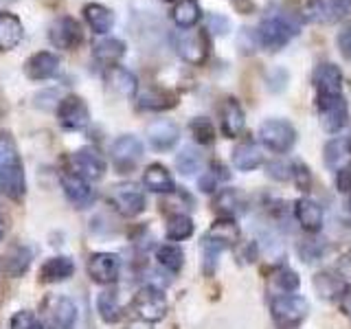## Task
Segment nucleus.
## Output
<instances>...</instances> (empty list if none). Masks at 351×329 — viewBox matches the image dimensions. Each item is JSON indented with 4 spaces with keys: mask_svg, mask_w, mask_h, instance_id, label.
Listing matches in <instances>:
<instances>
[{
    "mask_svg": "<svg viewBox=\"0 0 351 329\" xmlns=\"http://www.w3.org/2000/svg\"><path fill=\"white\" fill-rule=\"evenodd\" d=\"M301 31V16L283 5H274L261 16L257 27V42L268 51H281Z\"/></svg>",
    "mask_w": 351,
    "mask_h": 329,
    "instance_id": "obj_1",
    "label": "nucleus"
},
{
    "mask_svg": "<svg viewBox=\"0 0 351 329\" xmlns=\"http://www.w3.org/2000/svg\"><path fill=\"white\" fill-rule=\"evenodd\" d=\"M0 193L14 202H20L27 193L25 164L9 132H0Z\"/></svg>",
    "mask_w": 351,
    "mask_h": 329,
    "instance_id": "obj_2",
    "label": "nucleus"
},
{
    "mask_svg": "<svg viewBox=\"0 0 351 329\" xmlns=\"http://www.w3.org/2000/svg\"><path fill=\"white\" fill-rule=\"evenodd\" d=\"M239 241V226L233 217H219L213 222V226L206 230L202 239V252L208 263H215L217 255L222 250L235 246Z\"/></svg>",
    "mask_w": 351,
    "mask_h": 329,
    "instance_id": "obj_3",
    "label": "nucleus"
},
{
    "mask_svg": "<svg viewBox=\"0 0 351 329\" xmlns=\"http://www.w3.org/2000/svg\"><path fill=\"white\" fill-rule=\"evenodd\" d=\"M171 42L178 58L191 66H202L208 58V33L204 29H180Z\"/></svg>",
    "mask_w": 351,
    "mask_h": 329,
    "instance_id": "obj_4",
    "label": "nucleus"
},
{
    "mask_svg": "<svg viewBox=\"0 0 351 329\" xmlns=\"http://www.w3.org/2000/svg\"><path fill=\"white\" fill-rule=\"evenodd\" d=\"M270 310H272V321L279 329H294L310 314V303L299 294H283L272 301Z\"/></svg>",
    "mask_w": 351,
    "mask_h": 329,
    "instance_id": "obj_5",
    "label": "nucleus"
},
{
    "mask_svg": "<svg viewBox=\"0 0 351 329\" xmlns=\"http://www.w3.org/2000/svg\"><path fill=\"white\" fill-rule=\"evenodd\" d=\"M130 310L143 323H160L167 316V299H165L162 290L154 288V285H145L134 294Z\"/></svg>",
    "mask_w": 351,
    "mask_h": 329,
    "instance_id": "obj_6",
    "label": "nucleus"
},
{
    "mask_svg": "<svg viewBox=\"0 0 351 329\" xmlns=\"http://www.w3.org/2000/svg\"><path fill=\"white\" fill-rule=\"evenodd\" d=\"M259 141L263 147H268L274 154H285L294 147L296 130L290 121L285 119H268L259 127Z\"/></svg>",
    "mask_w": 351,
    "mask_h": 329,
    "instance_id": "obj_7",
    "label": "nucleus"
},
{
    "mask_svg": "<svg viewBox=\"0 0 351 329\" xmlns=\"http://www.w3.org/2000/svg\"><path fill=\"white\" fill-rule=\"evenodd\" d=\"M110 204L114 206V211L123 217H136L145 211V193L134 182H121L114 184L112 191L108 195Z\"/></svg>",
    "mask_w": 351,
    "mask_h": 329,
    "instance_id": "obj_8",
    "label": "nucleus"
},
{
    "mask_svg": "<svg viewBox=\"0 0 351 329\" xmlns=\"http://www.w3.org/2000/svg\"><path fill=\"white\" fill-rule=\"evenodd\" d=\"M44 312H47L44 314V327L47 329H75L77 318H80L75 301L64 294L51 296L44 303Z\"/></svg>",
    "mask_w": 351,
    "mask_h": 329,
    "instance_id": "obj_9",
    "label": "nucleus"
},
{
    "mask_svg": "<svg viewBox=\"0 0 351 329\" xmlns=\"http://www.w3.org/2000/svg\"><path fill=\"white\" fill-rule=\"evenodd\" d=\"M312 84L316 90V103H321L343 95L345 77L336 64H318L312 75Z\"/></svg>",
    "mask_w": 351,
    "mask_h": 329,
    "instance_id": "obj_10",
    "label": "nucleus"
},
{
    "mask_svg": "<svg viewBox=\"0 0 351 329\" xmlns=\"http://www.w3.org/2000/svg\"><path fill=\"white\" fill-rule=\"evenodd\" d=\"M58 121L64 130L82 132L88 127V123H90V110H88L82 97L69 95L58 103Z\"/></svg>",
    "mask_w": 351,
    "mask_h": 329,
    "instance_id": "obj_11",
    "label": "nucleus"
},
{
    "mask_svg": "<svg viewBox=\"0 0 351 329\" xmlns=\"http://www.w3.org/2000/svg\"><path fill=\"white\" fill-rule=\"evenodd\" d=\"M69 160H71V171L82 175V178H86L88 182L101 180L108 169L106 158L93 147H82V149L73 151Z\"/></svg>",
    "mask_w": 351,
    "mask_h": 329,
    "instance_id": "obj_12",
    "label": "nucleus"
},
{
    "mask_svg": "<svg viewBox=\"0 0 351 329\" xmlns=\"http://www.w3.org/2000/svg\"><path fill=\"white\" fill-rule=\"evenodd\" d=\"M110 158H112V164L121 173L134 169L136 162L143 158V143H141V138L134 136V134L119 136L112 143V147H110Z\"/></svg>",
    "mask_w": 351,
    "mask_h": 329,
    "instance_id": "obj_13",
    "label": "nucleus"
},
{
    "mask_svg": "<svg viewBox=\"0 0 351 329\" xmlns=\"http://www.w3.org/2000/svg\"><path fill=\"white\" fill-rule=\"evenodd\" d=\"M121 274V257L117 252H93L88 257V277L99 285L117 283Z\"/></svg>",
    "mask_w": 351,
    "mask_h": 329,
    "instance_id": "obj_14",
    "label": "nucleus"
},
{
    "mask_svg": "<svg viewBox=\"0 0 351 329\" xmlns=\"http://www.w3.org/2000/svg\"><path fill=\"white\" fill-rule=\"evenodd\" d=\"M60 182H62L64 195L69 197V202L75 204L77 208H86L95 202V189L90 186V182L82 178V175H77L75 171H71V169L62 171Z\"/></svg>",
    "mask_w": 351,
    "mask_h": 329,
    "instance_id": "obj_15",
    "label": "nucleus"
},
{
    "mask_svg": "<svg viewBox=\"0 0 351 329\" xmlns=\"http://www.w3.org/2000/svg\"><path fill=\"white\" fill-rule=\"evenodd\" d=\"M84 33L80 22L71 16H62L51 25L49 29V40L55 49H64V51H73L77 44L82 42Z\"/></svg>",
    "mask_w": 351,
    "mask_h": 329,
    "instance_id": "obj_16",
    "label": "nucleus"
},
{
    "mask_svg": "<svg viewBox=\"0 0 351 329\" xmlns=\"http://www.w3.org/2000/svg\"><path fill=\"white\" fill-rule=\"evenodd\" d=\"M316 108H318V117H321V125L325 132H329V134H336V132H340L347 125L349 106H347L345 95L329 99V101L316 103Z\"/></svg>",
    "mask_w": 351,
    "mask_h": 329,
    "instance_id": "obj_17",
    "label": "nucleus"
},
{
    "mask_svg": "<svg viewBox=\"0 0 351 329\" xmlns=\"http://www.w3.org/2000/svg\"><path fill=\"white\" fill-rule=\"evenodd\" d=\"M60 73V58L51 51H38L25 62V75L31 82H47Z\"/></svg>",
    "mask_w": 351,
    "mask_h": 329,
    "instance_id": "obj_18",
    "label": "nucleus"
},
{
    "mask_svg": "<svg viewBox=\"0 0 351 329\" xmlns=\"http://www.w3.org/2000/svg\"><path fill=\"white\" fill-rule=\"evenodd\" d=\"M147 141L156 151H169L180 141V127L171 119H156L147 125Z\"/></svg>",
    "mask_w": 351,
    "mask_h": 329,
    "instance_id": "obj_19",
    "label": "nucleus"
},
{
    "mask_svg": "<svg viewBox=\"0 0 351 329\" xmlns=\"http://www.w3.org/2000/svg\"><path fill=\"white\" fill-rule=\"evenodd\" d=\"M219 125H222V134L226 138H237L241 132H244L246 125V114H244V108L237 101V99H226L222 110H219Z\"/></svg>",
    "mask_w": 351,
    "mask_h": 329,
    "instance_id": "obj_20",
    "label": "nucleus"
},
{
    "mask_svg": "<svg viewBox=\"0 0 351 329\" xmlns=\"http://www.w3.org/2000/svg\"><path fill=\"white\" fill-rule=\"evenodd\" d=\"M106 84L112 88V90L119 95V97H125V99H132L136 97L138 93V80L136 75L123 69V66H108L106 69Z\"/></svg>",
    "mask_w": 351,
    "mask_h": 329,
    "instance_id": "obj_21",
    "label": "nucleus"
},
{
    "mask_svg": "<svg viewBox=\"0 0 351 329\" xmlns=\"http://www.w3.org/2000/svg\"><path fill=\"white\" fill-rule=\"evenodd\" d=\"M294 217L307 233H318L323 228V208L318 202L310 200V197H301L294 202Z\"/></svg>",
    "mask_w": 351,
    "mask_h": 329,
    "instance_id": "obj_22",
    "label": "nucleus"
},
{
    "mask_svg": "<svg viewBox=\"0 0 351 329\" xmlns=\"http://www.w3.org/2000/svg\"><path fill=\"white\" fill-rule=\"evenodd\" d=\"M25 38L22 20L11 11H0V53L14 51Z\"/></svg>",
    "mask_w": 351,
    "mask_h": 329,
    "instance_id": "obj_23",
    "label": "nucleus"
},
{
    "mask_svg": "<svg viewBox=\"0 0 351 329\" xmlns=\"http://www.w3.org/2000/svg\"><path fill=\"white\" fill-rule=\"evenodd\" d=\"M73 274H75V261L66 255H58V257H49L42 263L40 281L42 283H62V281H69Z\"/></svg>",
    "mask_w": 351,
    "mask_h": 329,
    "instance_id": "obj_24",
    "label": "nucleus"
},
{
    "mask_svg": "<svg viewBox=\"0 0 351 329\" xmlns=\"http://www.w3.org/2000/svg\"><path fill=\"white\" fill-rule=\"evenodd\" d=\"M143 184L145 189L152 193H173L176 191V182L171 171L160 162H152L143 171Z\"/></svg>",
    "mask_w": 351,
    "mask_h": 329,
    "instance_id": "obj_25",
    "label": "nucleus"
},
{
    "mask_svg": "<svg viewBox=\"0 0 351 329\" xmlns=\"http://www.w3.org/2000/svg\"><path fill=\"white\" fill-rule=\"evenodd\" d=\"M84 18L88 22V27L93 29L97 36H106L114 27V14L112 9H108L101 3H88L84 7Z\"/></svg>",
    "mask_w": 351,
    "mask_h": 329,
    "instance_id": "obj_26",
    "label": "nucleus"
},
{
    "mask_svg": "<svg viewBox=\"0 0 351 329\" xmlns=\"http://www.w3.org/2000/svg\"><path fill=\"white\" fill-rule=\"evenodd\" d=\"M125 51H128L125 42H121L117 38H106L93 47V58L108 69V66H117L121 60H123Z\"/></svg>",
    "mask_w": 351,
    "mask_h": 329,
    "instance_id": "obj_27",
    "label": "nucleus"
},
{
    "mask_svg": "<svg viewBox=\"0 0 351 329\" xmlns=\"http://www.w3.org/2000/svg\"><path fill=\"white\" fill-rule=\"evenodd\" d=\"M202 18L197 0H176L171 7V20L178 29H193Z\"/></svg>",
    "mask_w": 351,
    "mask_h": 329,
    "instance_id": "obj_28",
    "label": "nucleus"
},
{
    "mask_svg": "<svg viewBox=\"0 0 351 329\" xmlns=\"http://www.w3.org/2000/svg\"><path fill=\"white\" fill-rule=\"evenodd\" d=\"M263 151L255 145L252 141L239 143V145L233 149V164L239 171H252L263 164Z\"/></svg>",
    "mask_w": 351,
    "mask_h": 329,
    "instance_id": "obj_29",
    "label": "nucleus"
},
{
    "mask_svg": "<svg viewBox=\"0 0 351 329\" xmlns=\"http://www.w3.org/2000/svg\"><path fill=\"white\" fill-rule=\"evenodd\" d=\"M176 103H178V97L169 90H162V88H149L138 97V108L149 110V112H162V110H169Z\"/></svg>",
    "mask_w": 351,
    "mask_h": 329,
    "instance_id": "obj_30",
    "label": "nucleus"
},
{
    "mask_svg": "<svg viewBox=\"0 0 351 329\" xmlns=\"http://www.w3.org/2000/svg\"><path fill=\"white\" fill-rule=\"evenodd\" d=\"M31 259H33V255H31V250L27 246H14L9 250V255L5 257V261H3V272L11 279L22 277V274L29 270Z\"/></svg>",
    "mask_w": 351,
    "mask_h": 329,
    "instance_id": "obj_31",
    "label": "nucleus"
},
{
    "mask_svg": "<svg viewBox=\"0 0 351 329\" xmlns=\"http://www.w3.org/2000/svg\"><path fill=\"white\" fill-rule=\"evenodd\" d=\"M347 158H351V149H349V143L347 138H334L329 141L325 145V164L332 169H343L347 162Z\"/></svg>",
    "mask_w": 351,
    "mask_h": 329,
    "instance_id": "obj_32",
    "label": "nucleus"
},
{
    "mask_svg": "<svg viewBox=\"0 0 351 329\" xmlns=\"http://www.w3.org/2000/svg\"><path fill=\"white\" fill-rule=\"evenodd\" d=\"M156 259H158V263L165 270H169L173 274L180 272L182 266H184V252H182L180 246H176V244H162V246H158Z\"/></svg>",
    "mask_w": 351,
    "mask_h": 329,
    "instance_id": "obj_33",
    "label": "nucleus"
},
{
    "mask_svg": "<svg viewBox=\"0 0 351 329\" xmlns=\"http://www.w3.org/2000/svg\"><path fill=\"white\" fill-rule=\"evenodd\" d=\"M165 235L171 241H182L186 237L193 235V219L184 213H176L167 219V228H165Z\"/></svg>",
    "mask_w": 351,
    "mask_h": 329,
    "instance_id": "obj_34",
    "label": "nucleus"
},
{
    "mask_svg": "<svg viewBox=\"0 0 351 329\" xmlns=\"http://www.w3.org/2000/svg\"><path fill=\"white\" fill-rule=\"evenodd\" d=\"M97 312L104 318L106 323H117L121 316V305H119V296L114 290H104L97 296Z\"/></svg>",
    "mask_w": 351,
    "mask_h": 329,
    "instance_id": "obj_35",
    "label": "nucleus"
},
{
    "mask_svg": "<svg viewBox=\"0 0 351 329\" xmlns=\"http://www.w3.org/2000/svg\"><path fill=\"white\" fill-rule=\"evenodd\" d=\"M230 178L228 171L224 164H219V162H213L211 167H208L202 175H200V180H197V186H200V191L204 193H213L215 189H219V184L226 182Z\"/></svg>",
    "mask_w": 351,
    "mask_h": 329,
    "instance_id": "obj_36",
    "label": "nucleus"
},
{
    "mask_svg": "<svg viewBox=\"0 0 351 329\" xmlns=\"http://www.w3.org/2000/svg\"><path fill=\"white\" fill-rule=\"evenodd\" d=\"M215 211L222 213V217H233L241 208V195L235 189H222L215 197Z\"/></svg>",
    "mask_w": 351,
    "mask_h": 329,
    "instance_id": "obj_37",
    "label": "nucleus"
},
{
    "mask_svg": "<svg viewBox=\"0 0 351 329\" xmlns=\"http://www.w3.org/2000/svg\"><path fill=\"white\" fill-rule=\"evenodd\" d=\"M189 130H191L195 143H200V145H211V143L215 141V127H213L211 121L204 119V117H195L191 121Z\"/></svg>",
    "mask_w": 351,
    "mask_h": 329,
    "instance_id": "obj_38",
    "label": "nucleus"
},
{
    "mask_svg": "<svg viewBox=\"0 0 351 329\" xmlns=\"http://www.w3.org/2000/svg\"><path fill=\"white\" fill-rule=\"evenodd\" d=\"M316 290L321 292V296L332 299L336 294H343L345 285H343V279H336L334 274L321 272V274H316Z\"/></svg>",
    "mask_w": 351,
    "mask_h": 329,
    "instance_id": "obj_39",
    "label": "nucleus"
},
{
    "mask_svg": "<svg viewBox=\"0 0 351 329\" xmlns=\"http://www.w3.org/2000/svg\"><path fill=\"white\" fill-rule=\"evenodd\" d=\"M176 167L180 169V173L191 175V173H195L197 169L202 167V156H200V154H197L195 149L186 147V149H182V151L178 154V158H176Z\"/></svg>",
    "mask_w": 351,
    "mask_h": 329,
    "instance_id": "obj_40",
    "label": "nucleus"
},
{
    "mask_svg": "<svg viewBox=\"0 0 351 329\" xmlns=\"http://www.w3.org/2000/svg\"><path fill=\"white\" fill-rule=\"evenodd\" d=\"M9 329H47L44 321H40V316L31 310H20L11 316Z\"/></svg>",
    "mask_w": 351,
    "mask_h": 329,
    "instance_id": "obj_41",
    "label": "nucleus"
},
{
    "mask_svg": "<svg viewBox=\"0 0 351 329\" xmlns=\"http://www.w3.org/2000/svg\"><path fill=\"white\" fill-rule=\"evenodd\" d=\"M274 283H277V288H281L283 292H294V290H299L301 279L292 268H279L274 272Z\"/></svg>",
    "mask_w": 351,
    "mask_h": 329,
    "instance_id": "obj_42",
    "label": "nucleus"
},
{
    "mask_svg": "<svg viewBox=\"0 0 351 329\" xmlns=\"http://www.w3.org/2000/svg\"><path fill=\"white\" fill-rule=\"evenodd\" d=\"M336 44L340 49V55H343L347 62H351V22H345L343 29L338 31Z\"/></svg>",
    "mask_w": 351,
    "mask_h": 329,
    "instance_id": "obj_43",
    "label": "nucleus"
},
{
    "mask_svg": "<svg viewBox=\"0 0 351 329\" xmlns=\"http://www.w3.org/2000/svg\"><path fill=\"white\" fill-rule=\"evenodd\" d=\"M228 29H230V20L226 16L211 14L206 18V31L208 33H215V36H226Z\"/></svg>",
    "mask_w": 351,
    "mask_h": 329,
    "instance_id": "obj_44",
    "label": "nucleus"
},
{
    "mask_svg": "<svg viewBox=\"0 0 351 329\" xmlns=\"http://www.w3.org/2000/svg\"><path fill=\"white\" fill-rule=\"evenodd\" d=\"M292 180L301 191H307V189H310V182H312L310 169H307L305 164H301V162H292Z\"/></svg>",
    "mask_w": 351,
    "mask_h": 329,
    "instance_id": "obj_45",
    "label": "nucleus"
},
{
    "mask_svg": "<svg viewBox=\"0 0 351 329\" xmlns=\"http://www.w3.org/2000/svg\"><path fill=\"white\" fill-rule=\"evenodd\" d=\"M268 175L270 178H277V180H290L292 178V164L283 162V160L272 162V164H268Z\"/></svg>",
    "mask_w": 351,
    "mask_h": 329,
    "instance_id": "obj_46",
    "label": "nucleus"
},
{
    "mask_svg": "<svg viewBox=\"0 0 351 329\" xmlns=\"http://www.w3.org/2000/svg\"><path fill=\"white\" fill-rule=\"evenodd\" d=\"M336 186L343 195H351V164H345L336 173Z\"/></svg>",
    "mask_w": 351,
    "mask_h": 329,
    "instance_id": "obj_47",
    "label": "nucleus"
},
{
    "mask_svg": "<svg viewBox=\"0 0 351 329\" xmlns=\"http://www.w3.org/2000/svg\"><path fill=\"white\" fill-rule=\"evenodd\" d=\"M321 252H323V246H318L316 241H305V244L301 246V257H303V261H316Z\"/></svg>",
    "mask_w": 351,
    "mask_h": 329,
    "instance_id": "obj_48",
    "label": "nucleus"
},
{
    "mask_svg": "<svg viewBox=\"0 0 351 329\" xmlns=\"http://www.w3.org/2000/svg\"><path fill=\"white\" fill-rule=\"evenodd\" d=\"M340 310L351 321V285L343 290V299H340Z\"/></svg>",
    "mask_w": 351,
    "mask_h": 329,
    "instance_id": "obj_49",
    "label": "nucleus"
},
{
    "mask_svg": "<svg viewBox=\"0 0 351 329\" xmlns=\"http://www.w3.org/2000/svg\"><path fill=\"white\" fill-rule=\"evenodd\" d=\"M338 272H340V277H343V279H351V252L338 261Z\"/></svg>",
    "mask_w": 351,
    "mask_h": 329,
    "instance_id": "obj_50",
    "label": "nucleus"
},
{
    "mask_svg": "<svg viewBox=\"0 0 351 329\" xmlns=\"http://www.w3.org/2000/svg\"><path fill=\"white\" fill-rule=\"evenodd\" d=\"M343 219L347 226H351V195H347V202L343 204Z\"/></svg>",
    "mask_w": 351,
    "mask_h": 329,
    "instance_id": "obj_51",
    "label": "nucleus"
},
{
    "mask_svg": "<svg viewBox=\"0 0 351 329\" xmlns=\"http://www.w3.org/2000/svg\"><path fill=\"white\" fill-rule=\"evenodd\" d=\"M5 239V219H3V215H0V241Z\"/></svg>",
    "mask_w": 351,
    "mask_h": 329,
    "instance_id": "obj_52",
    "label": "nucleus"
},
{
    "mask_svg": "<svg viewBox=\"0 0 351 329\" xmlns=\"http://www.w3.org/2000/svg\"><path fill=\"white\" fill-rule=\"evenodd\" d=\"M347 143H349V149H351V130H349V136H347Z\"/></svg>",
    "mask_w": 351,
    "mask_h": 329,
    "instance_id": "obj_53",
    "label": "nucleus"
},
{
    "mask_svg": "<svg viewBox=\"0 0 351 329\" xmlns=\"http://www.w3.org/2000/svg\"><path fill=\"white\" fill-rule=\"evenodd\" d=\"M167 3H176V0H167Z\"/></svg>",
    "mask_w": 351,
    "mask_h": 329,
    "instance_id": "obj_54",
    "label": "nucleus"
}]
</instances>
